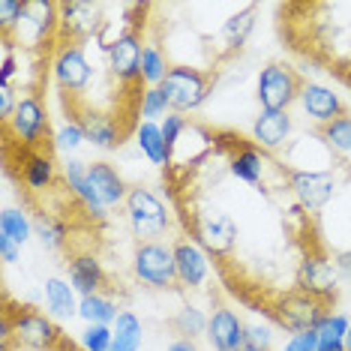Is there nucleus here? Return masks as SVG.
Returning <instances> with one entry per match:
<instances>
[{
  "label": "nucleus",
  "instance_id": "obj_1",
  "mask_svg": "<svg viewBox=\"0 0 351 351\" xmlns=\"http://www.w3.org/2000/svg\"><path fill=\"white\" fill-rule=\"evenodd\" d=\"M159 165L180 234L231 300L291 337L330 322L337 261L276 150L237 126L174 114Z\"/></svg>",
  "mask_w": 351,
  "mask_h": 351
},
{
  "label": "nucleus",
  "instance_id": "obj_2",
  "mask_svg": "<svg viewBox=\"0 0 351 351\" xmlns=\"http://www.w3.org/2000/svg\"><path fill=\"white\" fill-rule=\"evenodd\" d=\"M150 0H58L51 90L78 135L117 150L147 108Z\"/></svg>",
  "mask_w": 351,
  "mask_h": 351
},
{
  "label": "nucleus",
  "instance_id": "obj_3",
  "mask_svg": "<svg viewBox=\"0 0 351 351\" xmlns=\"http://www.w3.org/2000/svg\"><path fill=\"white\" fill-rule=\"evenodd\" d=\"M58 0H0V145L58 154L49 93Z\"/></svg>",
  "mask_w": 351,
  "mask_h": 351
},
{
  "label": "nucleus",
  "instance_id": "obj_4",
  "mask_svg": "<svg viewBox=\"0 0 351 351\" xmlns=\"http://www.w3.org/2000/svg\"><path fill=\"white\" fill-rule=\"evenodd\" d=\"M3 178L15 186L21 207L30 213L43 243L58 250L63 265L99 258L108 246V219L82 189L69 180L58 154L25 145H0Z\"/></svg>",
  "mask_w": 351,
  "mask_h": 351
},
{
  "label": "nucleus",
  "instance_id": "obj_5",
  "mask_svg": "<svg viewBox=\"0 0 351 351\" xmlns=\"http://www.w3.org/2000/svg\"><path fill=\"white\" fill-rule=\"evenodd\" d=\"M258 3L237 0H165L150 3L147 49L162 66L222 78L243 58L258 19Z\"/></svg>",
  "mask_w": 351,
  "mask_h": 351
},
{
  "label": "nucleus",
  "instance_id": "obj_6",
  "mask_svg": "<svg viewBox=\"0 0 351 351\" xmlns=\"http://www.w3.org/2000/svg\"><path fill=\"white\" fill-rule=\"evenodd\" d=\"M282 159L298 178L303 202L322 226L337 265L351 274V156L313 130L291 141Z\"/></svg>",
  "mask_w": 351,
  "mask_h": 351
},
{
  "label": "nucleus",
  "instance_id": "obj_7",
  "mask_svg": "<svg viewBox=\"0 0 351 351\" xmlns=\"http://www.w3.org/2000/svg\"><path fill=\"white\" fill-rule=\"evenodd\" d=\"M274 27L291 58L351 90V0H285Z\"/></svg>",
  "mask_w": 351,
  "mask_h": 351
},
{
  "label": "nucleus",
  "instance_id": "obj_8",
  "mask_svg": "<svg viewBox=\"0 0 351 351\" xmlns=\"http://www.w3.org/2000/svg\"><path fill=\"white\" fill-rule=\"evenodd\" d=\"M0 351H90L34 303L0 289Z\"/></svg>",
  "mask_w": 351,
  "mask_h": 351
},
{
  "label": "nucleus",
  "instance_id": "obj_9",
  "mask_svg": "<svg viewBox=\"0 0 351 351\" xmlns=\"http://www.w3.org/2000/svg\"><path fill=\"white\" fill-rule=\"evenodd\" d=\"M313 84L306 73H300L294 63L289 60H267L265 69L258 73V87H255V97H258L265 111H289L298 99H303L306 87Z\"/></svg>",
  "mask_w": 351,
  "mask_h": 351
},
{
  "label": "nucleus",
  "instance_id": "obj_10",
  "mask_svg": "<svg viewBox=\"0 0 351 351\" xmlns=\"http://www.w3.org/2000/svg\"><path fill=\"white\" fill-rule=\"evenodd\" d=\"M219 82L222 78L202 75V73H193V69H169L159 78L156 93L165 108H171L174 114H183V111H193L202 102H207V97L217 90Z\"/></svg>",
  "mask_w": 351,
  "mask_h": 351
},
{
  "label": "nucleus",
  "instance_id": "obj_11",
  "mask_svg": "<svg viewBox=\"0 0 351 351\" xmlns=\"http://www.w3.org/2000/svg\"><path fill=\"white\" fill-rule=\"evenodd\" d=\"M135 274L145 285L159 291H183L180 270H178V258L174 250H169L165 243H138L135 250Z\"/></svg>",
  "mask_w": 351,
  "mask_h": 351
},
{
  "label": "nucleus",
  "instance_id": "obj_12",
  "mask_svg": "<svg viewBox=\"0 0 351 351\" xmlns=\"http://www.w3.org/2000/svg\"><path fill=\"white\" fill-rule=\"evenodd\" d=\"M126 213L132 219V231L138 237V243H156L169 228V213H165L162 202L145 186H130L126 193Z\"/></svg>",
  "mask_w": 351,
  "mask_h": 351
},
{
  "label": "nucleus",
  "instance_id": "obj_13",
  "mask_svg": "<svg viewBox=\"0 0 351 351\" xmlns=\"http://www.w3.org/2000/svg\"><path fill=\"white\" fill-rule=\"evenodd\" d=\"M207 337L213 351H246V330L222 300H213V313L207 318Z\"/></svg>",
  "mask_w": 351,
  "mask_h": 351
},
{
  "label": "nucleus",
  "instance_id": "obj_14",
  "mask_svg": "<svg viewBox=\"0 0 351 351\" xmlns=\"http://www.w3.org/2000/svg\"><path fill=\"white\" fill-rule=\"evenodd\" d=\"M303 108H306V114L315 121V126H322V123H330V121H337V117L342 114H348V106L342 102L333 90H327V87L322 84H309L306 87V93H303Z\"/></svg>",
  "mask_w": 351,
  "mask_h": 351
},
{
  "label": "nucleus",
  "instance_id": "obj_15",
  "mask_svg": "<svg viewBox=\"0 0 351 351\" xmlns=\"http://www.w3.org/2000/svg\"><path fill=\"white\" fill-rule=\"evenodd\" d=\"M87 183H90L93 195L106 204H117V202H126V193L130 186L121 180V174L111 169L108 162H93L87 165Z\"/></svg>",
  "mask_w": 351,
  "mask_h": 351
},
{
  "label": "nucleus",
  "instance_id": "obj_16",
  "mask_svg": "<svg viewBox=\"0 0 351 351\" xmlns=\"http://www.w3.org/2000/svg\"><path fill=\"white\" fill-rule=\"evenodd\" d=\"M174 258H178V270H180V279L183 285H198L204 279V270H207V261L204 255L198 252L195 243H189L186 237H178V243H174Z\"/></svg>",
  "mask_w": 351,
  "mask_h": 351
},
{
  "label": "nucleus",
  "instance_id": "obj_17",
  "mask_svg": "<svg viewBox=\"0 0 351 351\" xmlns=\"http://www.w3.org/2000/svg\"><path fill=\"white\" fill-rule=\"evenodd\" d=\"M289 130H291V121H289V114H285V111H265V114L255 121V132L252 135L265 147L276 150L285 138H289Z\"/></svg>",
  "mask_w": 351,
  "mask_h": 351
},
{
  "label": "nucleus",
  "instance_id": "obj_18",
  "mask_svg": "<svg viewBox=\"0 0 351 351\" xmlns=\"http://www.w3.org/2000/svg\"><path fill=\"white\" fill-rule=\"evenodd\" d=\"M141 346V324L132 313H121L117 315V327H114V339H111L108 351H138Z\"/></svg>",
  "mask_w": 351,
  "mask_h": 351
},
{
  "label": "nucleus",
  "instance_id": "obj_19",
  "mask_svg": "<svg viewBox=\"0 0 351 351\" xmlns=\"http://www.w3.org/2000/svg\"><path fill=\"white\" fill-rule=\"evenodd\" d=\"M315 132L322 135L324 141H330L339 154H346V156L351 154V111L348 114H342V117H337V121H330V123L315 126Z\"/></svg>",
  "mask_w": 351,
  "mask_h": 351
},
{
  "label": "nucleus",
  "instance_id": "obj_20",
  "mask_svg": "<svg viewBox=\"0 0 351 351\" xmlns=\"http://www.w3.org/2000/svg\"><path fill=\"white\" fill-rule=\"evenodd\" d=\"M45 300H49V309L58 315H73L75 313V300H73V289L60 279H49L45 282Z\"/></svg>",
  "mask_w": 351,
  "mask_h": 351
},
{
  "label": "nucleus",
  "instance_id": "obj_21",
  "mask_svg": "<svg viewBox=\"0 0 351 351\" xmlns=\"http://www.w3.org/2000/svg\"><path fill=\"white\" fill-rule=\"evenodd\" d=\"M27 234V226L25 219H19V213L15 210H3V237H10V241H25Z\"/></svg>",
  "mask_w": 351,
  "mask_h": 351
},
{
  "label": "nucleus",
  "instance_id": "obj_22",
  "mask_svg": "<svg viewBox=\"0 0 351 351\" xmlns=\"http://www.w3.org/2000/svg\"><path fill=\"white\" fill-rule=\"evenodd\" d=\"M84 315H87V318H97V322H108V318H114V309L108 306L106 298H87Z\"/></svg>",
  "mask_w": 351,
  "mask_h": 351
},
{
  "label": "nucleus",
  "instance_id": "obj_23",
  "mask_svg": "<svg viewBox=\"0 0 351 351\" xmlns=\"http://www.w3.org/2000/svg\"><path fill=\"white\" fill-rule=\"evenodd\" d=\"M285 351H318V333H298Z\"/></svg>",
  "mask_w": 351,
  "mask_h": 351
},
{
  "label": "nucleus",
  "instance_id": "obj_24",
  "mask_svg": "<svg viewBox=\"0 0 351 351\" xmlns=\"http://www.w3.org/2000/svg\"><path fill=\"white\" fill-rule=\"evenodd\" d=\"M87 348H90V351H108L111 348L108 330H102V327H93V330H87Z\"/></svg>",
  "mask_w": 351,
  "mask_h": 351
},
{
  "label": "nucleus",
  "instance_id": "obj_25",
  "mask_svg": "<svg viewBox=\"0 0 351 351\" xmlns=\"http://www.w3.org/2000/svg\"><path fill=\"white\" fill-rule=\"evenodd\" d=\"M169 351H198V348L193 346V339H178L169 346Z\"/></svg>",
  "mask_w": 351,
  "mask_h": 351
}]
</instances>
